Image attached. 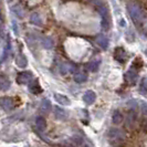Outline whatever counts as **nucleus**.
I'll return each mask as SVG.
<instances>
[{
    "label": "nucleus",
    "mask_w": 147,
    "mask_h": 147,
    "mask_svg": "<svg viewBox=\"0 0 147 147\" xmlns=\"http://www.w3.org/2000/svg\"><path fill=\"white\" fill-rule=\"evenodd\" d=\"M128 12H129L133 21L135 22V23H140L142 20L144 19L143 11H142V9L137 5H134V3L128 5Z\"/></svg>",
    "instance_id": "1"
},
{
    "label": "nucleus",
    "mask_w": 147,
    "mask_h": 147,
    "mask_svg": "<svg viewBox=\"0 0 147 147\" xmlns=\"http://www.w3.org/2000/svg\"><path fill=\"white\" fill-rule=\"evenodd\" d=\"M11 86V82L6 78H0V90L1 91H7Z\"/></svg>",
    "instance_id": "18"
},
{
    "label": "nucleus",
    "mask_w": 147,
    "mask_h": 147,
    "mask_svg": "<svg viewBox=\"0 0 147 147\" xmlns=\"http://www.w3.org/2000/svg\"><path fill=\"white\" fill-rule=\"evenodd\" d=\"M30 22L31 23H33L34 26H42V19H41V17L39 13L37 12H33L32 15L30 16Z\"/></svg>",
    "instance_id": "17"
},
{
    "label": "nucleus",
    "mask_w": 147,
    "mask_h": 147,
    "mask_svg": "<svg viewBox=\"0 0 147 147\" xmlns=\"http://www.w3.org/2000/svg\"><path fill=\"white\" fill-rule=\"evenodd\" d=\"M136 124V114L134 112H131L128 115H127V118H126V126L128 128H133Z\"/></svg>",
    "instance_id": "12"
},
{
    "label": "nucleus",
    "mask_w": 147,
    "mask_h": 147,
    "mask_svg": "<svg viewBox=\"0 0 147 147\" xmlns=\"http://www.w3.org/2000/svg\"><path fill=\"white\" fill-rule=\"evenodd\" d=\"M54 98H55V101L60 104V105H70L71 104V101L69 100V97L65 95H63V94H59V93H57V94H54Z\"/></svg>",
    "instance_id": "10"
},
{
    "label": "nucleus",
    "mask_w": 147,
    "mask_h": 147,
    "mask_svg": "<svg viewBox=\"0 0 147 147\" xmlns=\"http://www.w3.org/2000/svg\"><path fill=\"white\" fill-rule=\"evenodd\" d=\"M52 104H51V102L48 100V98H43L42 100V102H41V105H40V109H41V111L43 112V113H49L50 111H51V106Z\"/></svg>",
    "instance_id": "15"
},
{
    "label": "nucleus",
    "mask_w": 147,
    "mask_h": 147,
    "mask_svg": "<svg viewBox=\"0 0 147 147\" xmlns=\"http://www.w3.org/2000/svg\"><path fill=\"white\" fill-rule=\"evenodd\" d=\"M96 100V94L93 91H86L83 95V101L86 105H91L95 102Z\"/></svg>",
    "instance_id": "7"
},
{
    "label": "nucleus",
    "mask_w": 147,
    "mask_h": 147,
    "mask_svg": "<svg viewBox=\"0 0 147 147\" xmlns=\"http://www.w3.org/2000/svg\"><path fill=\"white\" fill-rule=\"evenodd\" d=\"M86 80H88V75L84 72H78L74 75V81L76 83H84Z\"/></svg>",
    "instance_id": "19"
},
{
    "label": "nucleus",
    "mask_w": 147,
    "mask_h": 147,
    "mask_svg": "<svg viewBox=\"0 0 147 147\" xmlns=\"http://www.w3.org/2000/svg\"><path fill=\"white\" fill-rule=\"evenodd\" d=\"M123 122V115L122 113H119L118 111H115L112 115V123L115 124V125H119L121 123Z\"/></svg>",
    "instance_id": "16"
},
{
    "label": "nucleus",
    "mask_w": 147,
    "mask_h": 147,
    "mask_svg": "<svg viewBox=\"0 0 147 147\" xmlns=\"http://www.w3.org/2000/svg\"><path fill=\"white\" fill-rule=\"evenodd\" d=\"M12 12H13L18 18H20V19H22V18L24 17V10H23V8L20 7V6H15V7H12Z\"/></svg>",
    "instance_id": "21"
},
{
    "label": "nucleus",
    "mask_w": 147,
    "mask_h": 147,
    "mask_svg": "<svg viewBox=\"0 0 147 147\" xmlns=\"http://www.w3.org/2000/svg\"><path fill=\"white\" fill-rule=\"evenodd\" d=\"M33 79V75L31 72H28V71H23V72H20L17 75V82L21 85H24V84H28L31 80Z\"/></svg>",
    "instance_id": "2"
},
{
    "label": "nucleus",
    "mask_w": 147,
    "mask_h": 147,
    "mask_svg": "<svg viewBox=\"0 0 147 147\" xmlns=\"http://www.w3.org/2000/svg\"><path fill=\"white\" fill-rule=\"evenodd\" d=\"M54 115H55V117L60 119V121H65L66 118L69 117V114H67V112L64 111L63 109H61L60 106H55L54 107Z\"/></svg>",
    "instance_id": "8"
},
{
    "label": "nucleus",
    "mask_w": 147,
    "mask_h": 147,
    "mask_svg": "<svg viewBox=\"0 0 147 147\" xmlns=\"http://www.w3.org/2000/svg\"><path fill=\"white\" fill-rule=\"evenodd\" d=\"M0 106L5 111H10L15 107V102H13V100L11 97L5 96V97L0 98Z\"/></svg>",
    "instance_id": "3"
},
{
    "label": "nucleus",
    "mask_w": 147,
    "mask_h": 147,
    "mask_svg": "<svg viewBox=\"0 0 147 147\" xmlns=\"http://www.w3.org/2000/svg\"><path fill=\"white\" fill-rule=\"evenodd\" d=\"M88 69L91 71V72H94L96 71L97 69H98V66H100V61H91V62H88Z\"/></svg>",
    "instance_id": "23"
},
{
    "label": "nucleus",
    "mask_w": 147,
    "mask_h": 147,
    "mask_svg": "<svg viewBox=\"0 0 147 147\" xmlns=\"http://www.w3.org/2000/svg\"><path fill=\"white\" fill-rule=\"evenodd\" d=\"M95 42L97 43L98 47H101L104 50H106L109 48V44H110V41H109V39H107V37L105 34H98V36H96Z\"/></svg>",
    "instance_id": "5"
},
{
    "label": "nucleus",
    "mask_w": 147,
    "mask_h": 147,
    "mask_svg": "<svg viewBox=\"0 0 147 147\" xmlns=\"http://www.w3.org/2000/svg\"><path fill=\"white\" fill-rule=\"evenodd\" d=\"M15 62H16V64L19 66V67H21V69H24V67H27V65H28V59H27V57L23 55V54L17 55Z\"/></svg>",
    "instance_id": "9"
},
{
    "label": "nucleus",
    "mask_w": 147,
    "mask_h": 147,
    "mask_svg": "<svg viewBox=\"0 0 147 147\" xmlns=\"http://www.w3.org/2000/svg\"><path fill=\"white\" fill-rule=\"evenodd\" d=\"M140 93L142 95H146V90H147V84H146V78H143L142 81L140 82Z\"/></svg>",
    "instance_id": "22"
},
{
    "label": "nucleus",
    "mask_w": 147,
    "mask_h": 147,
    "mask_svg": "<svg viewBox=\"0 0 147 147\" xmlns=\"http://www.w3.org/2000/svg\"><path fill=\"white\" fill-rule=\"evenodd\" d=\"M109 137L111 140H121L123 137V134L117 128H112L109 131Z\"/></svg>",
    "instance_id": "13"
},
{
    "label": "nucleus",
    "mask_w": 147,
    "mask_h": 147,
    "mask_svg": "<svg viewBox=\"0 0 147 147\" xmlns=\"http://www.w3.org/2000/svg\"><path fill=\"white\" fill-rule=\"evenodd\" d=\"M29 90H30V92L33 93V94H40V93H42V88L39 85V83H38L37 81H36L34 84H31V85H30Z\"/></svg>",
    "instance_id": "20"
},
{
    "label": "nucleus",
    "mask_w": 147,
    "mask_h": 147,
    "mask_svg": "<svg viewBox=\"0 0 147 147\" xmlns=\"http://www.w3.org/2000/svg\"><path fill=\"white\" fill-rule=\"evenodd\" d=\"M36 126H37V128L39 131L43 132L44 129L47 128V122H45V119L42 116H38L36 118Z\"/></svg>",
    "instance_id": "14"
},
{
    "label": "nucleus",
    "mask_w": 147,
    "mask_h": 147,
    "mask_svg": "<svg viewBox=\"0 0 147 147\" xmlns=\"http://www.w3.org/2000/svg\"><path fill=\"white\" fill-rule=\"evenodd\" d=\"M137 78H138L137 71L132 69V67L125 73V80H126V82L129 83V84H134V83L136 82V80H137Z\"/></svg>",
    "instance_id": "6"
},
{
    "label": "nucleus",
    "mask_w": 147,
    "mask_h": 147,
    "mask_svg": "<svg viewBox=\"0 0 147 147\" xmlns=\"http://www.w3.org/2000/svg\"><path fill=\"white\" fill-rule=\"evenodd\" d=\"M41 44L45 49H52L54 47V41L50 37H41Z\"/></svg>",
    "instance_id": "11"
},
{
    "label": "nucleus",
    "mask_w": 147,
    "mask_h": 147,
    "mask_svg": "<svg viewBox=\"0 0 147 147\" xmlns=\"http://www.w3.org/2000/svg\"><path fill=\"white\" fill-rule=\"evenodd\" d=\"M114 59L116 60L117 62H119V63H124L126 59H127V54H126L125 50L123 48H121V47L116 48L115 51H114Z\"/></svg>",
    "instance_id": "4"
}]
</instances>
